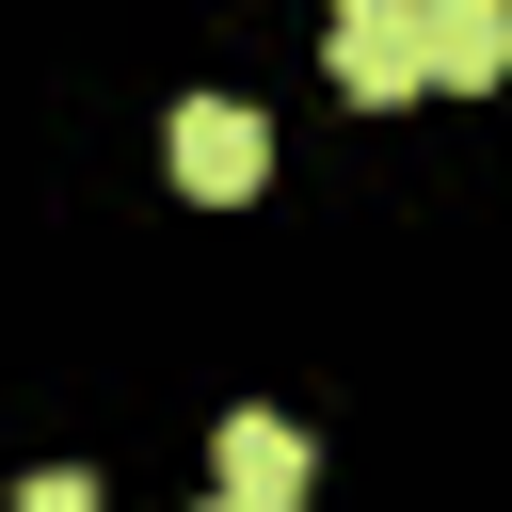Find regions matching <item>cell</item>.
I'll return each instance as SVG.
<instances>
[{"mask_svg":"<svg viewBox=\"0 0 512 512\" xmlns=\"http://www.w3.org/2000/svg\"><path fill=\"white\" fill-rule=\"evenodd\" d=\"M272 176V128L240 112V96H176V192H208V208H240Z\"/></svg>","mask_w":512,"mask_h":512,"instance_id":"cell-1","label":"cell"},{"mask_svg":"<svg viewBox=\"0 0 512 512\" xmlns=\"http://www.w3.org/2000/svg\"><path fill=\"white\" fill-rule=\"evenodd\" d=\"M336 96H368V112L432 96V64H416V0H336Z\"/></svg>","mask_w":512,"mask_h":512,"instance_id":"cell-2","label":"cell"},{"mask_svg":"<svg viewBox=\"0 0 512 512\" xmlns=\"http://www.w3.org/2000/svg\"><path fill=\"white\" fill-rule=\"evenodd\" d=\"M416 64H432V96H496L512 80V0H416Z\"/></svg>","mask_w":512,"mask_h":512,"instance_id":"cell-3","label":"cell"},{"mask_svg":"<svg viewBox=\"0 0 512 512\" xmlns=\"http://www.w3.org/2000/svg\"><path fill=\"white\" fill-rule=\"evenodd\" d=\"M208 464H224V496H272V512H288V496L320 480V448H304L288 416H256V400H240V416L208 432Z\"/></svg>","mask_w":512,"mask_h":512,"instance_id":"cell-4","label":"cell"},{"mask_svg":"<svg viewBox=\"0 0 512 512\" xmlns=\"http://www.w3.org/2000/svg\"><path fill=\"white\" fill-rule=\"evenodd\" d=\"M16 512H96V480H80V464H32V480H16Z\"/></svg>","mask_w":512,"mask_h":512,"instance_id":"cell-5","label":"cell"},{"mask_svg":"<svg viewBox=\"0 0 512 512\" xmlns=\"http://www.w3.org/2000/svg\"><path fill=\"white\" fill-rule=\"evenodd\" d=\"M224 512H272V496H224Z\"/></svg>","mask_w":512,"mask_h":512,"instance_id":"cell-6","label":"cell"}]
</instances>
